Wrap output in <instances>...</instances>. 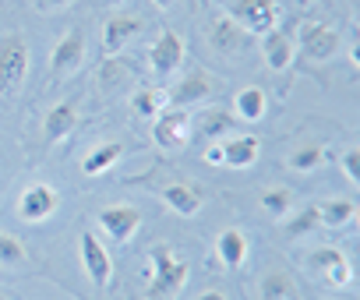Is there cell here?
Masks as SVG:
<instances>
[{
    "label": "cell",
    "instance_id": "cell-20",
    "mask_svg": "<svg viewBox=\"0 0 360 300\" xmlns=\"http://www.w3.org/2000/svg\"><path fill=\"white\" fill-rule=\"evenodd\" d=\"M162 202H166L176 216H184V219L198 216L202 205H205V198H202L191 184H166V188H162Z\"/></svg>",
    "mask_w": 360,
    "mask_h": 300
},
{
    "label": "cell",
    "instance_id": "cell-34",
    "mask_svg": "<svg viewBox=\"0 0 360 300\" xmlns=\"http://www.w3.org/2000/svg\"><path fill=\"white\" fill-rule=\"evenodd\" d=\"M198 300H226V293H223V289H205Z\"/></svg>",
    "mask_w": 360,
    "mask_h": 300
},
{
    "label": "cell",
    "instance_id": "cell-9",
    "mask_svg": "<svg viewBox=\"0 0 360 300\" xmlns=\"http://www.w3.org/2000/svg\"><path fill=\"white\" fill-rule=\"evenodd\" d=\"M96 223L113 244H127L141 230V212L134 205H106V209H99Z\"/></svg>",
    "mask_w": 360,
    "mask_h": 300
},
{
    "label": "cell",
    "instance_id": "cell-14",
    "mask_svg": "<svg viewBox=\"0 0 360 300\" xmlns=\"http://www.w3.org/2000/svg\"><path fill=\"white\" fill-rule=\"evenodd\" d=\"M141 32H145V22L138 15H113V18H106V25H103V53L117 57Z\"/></svg>",
    "mask_w": 360,
    "mask_h": 300
},
{
    "label": "cell",
    "instance_id": "cell-17",
    "mask_svg": "<svg viewBox=\"0 0 360 300\" xmlns=\"http://www.w3.org/2000/svg\"><path fill=\"white\" fill-rule=\"evenodd\" d=\"M75 127H78V110H75V103H57V106H50V110H46L43 134H46V141H50V145H60L64 138H71V134H75Z\"/></svg>",
    "mask_w": 360,
    "mask_h": 300
},
{
    "label": "cell",
    "instance_id": "cell-26",
    "mask_svg": "<svg viewBox=\"0 0 360 300\" xmlns=\"http://www.w3.org/2000/svg\"><path fill=\"white\" fill-rule=\"evenodd\" d=\"M166 89H138L131 96V110L141 117V120H155L162 110H166Z\"/></svg>",
    "mask_w": 360,
    "mask_h": 300
},
{
    "label": "cell",
    "instance_id": "cell-24",
    "mask_svg": "<svg viewBox=\"0 0 360 300\" xmlns=\"http://www.w3.org/2000/svg\"><path fill=\"white\" fill-rule=\"evenodd\" d=\"M233 110H237V120L255 124V120H262V117L269 113V99H265V92H262L258 85H251V89H240V92H237Z\"/></svg>",
    "mask_w": 360,
    "mask_h": 300
},
{
    "label": "cell",
    "instance_id": "cell-21",
    "mask_svg": "<svg viewBox=\"0 0 360 300\" xmlns=\"http://www.w3.org/2000/svg\"><path fill=\"white\" fill-rule=\"evenodd\" d=\"M216 254H219L223 268L237 272V268L248 261V237H244L240 230H223V233L216 237Z\"/></svg>",
    "mask_w": 360,
    "mask_h": 300
},
{
    "label": "cell",
    "instance_id": "cell-15",
    "mask_svg": "<svg viewBox=\"0 0 360 300\" xmlns=\"http://www.w3.org/2000/svg\"><path fill=\"white\" fill-rule=\"evenodd\" d=\"M219 145H223V167H230V170H248L262 156V141L255 134H230Z\"/></svg>",
    "mask_w": 360,
    "mask_h": 300
},
{
    "label": "cell",
    "instance_id": "cell-35",
    "mask_svg": "<svg viewBox=\"0 0 360 300\" xmlns=\"http://www.w3.org/2000/svg\"><path fill=\"white\" fill-rule=\"evenodd\" d=\"M152 4H155V8H173L176 0H152Z\"/></svg>",
    "mask_w": 360,
    "mask_h": 300
},
{
    "label": "cell",
    "instance_id": "cell-36",
    "mask_svg": "<svg viewBox=\"0 0 360 300\" xmlns=\"http://www.w3.org/2000/svg\"><path fill=\"white\" fill-rule=\"evenodd\" d=\"M0 300H8V296H0Z\"/></svg>",
    "mask_w": 360,
    "mask_h": 300
},
{
    "label": "cell",
    "instance_id": "cell-23",
    "mask_svg": "<svg viewBox=\"0 0 360 300\" xmlns=\"http://www.w3.org/2000/svg\"><path fill=\"white\" fill-rule=\"evenodd\" d=\"M318 216H321V226L325 230H342L356 219V202L349 198H328V202H318Z\"/></svg>",
    "mask_w": 360,
    "mask_h": 300
},
{
    "label": "cell",
    "instance_id": "cell-22",
    "mask_svg": "<svg viewBox=\"0 0 360 300\" xmlns=\"http://www.w3.org/2000/svg\"><path fill=\"white\" fill-rule=\"evenodd\" d=\"M237 127V117L233 113H226L223 106H209V110H202L198 113V134L202 138H209V141H219L223 134H230Z\"/></svg>",
    "mask_w": 360,
    "mask_h": 300
},
{
    "label": "cell",
    "instance_id": "cell-2",
    "mask_svg": "<svg viewBox=\"0 0 360 300\" xmlns=\"http://www.w3.org/2000/svg\"><path fill=\"white\" fill-rule=\"evenodd\" d=\"M29 60H32V50L22 32L0 36V92L4 96H15L22 89V81L29 74Z\"/></svg>",
    "mask_w": 360,
    "mask_h": 300
},
{
    "label": "cell",
    "instance_id": "cell-29",
    "mask_svg": "<svg viewBox=\"0 0 360 300\" xmlns=\"http://www.w3.org/2000/svg\"><path fill=\"white\" fill-rule=\"evenodd\" d=\"M262 209H265L272 219H286L290 209H293V195H290L286 188H269V191H262Z\"/></svg>",
    "mask_w": 360,
    "mask_h": 300
},
{
    "label": "cell",
    "instance_id": "cell-4",
    "mask_svg": "<svg viewBox=\"0 0 360 300\" xmlns=\"http://www.w3.org/2000/svg\"><path fill=\"white\" fill-rule=\"evenodd\" d=\"M230 18L248 32V36H265L279 25V0H226Z\"/></svg>",
    "mask_w": 360,
    "mask_h": 300
},
{
    "label": "cell",
    "instance_id": "cell-25",
    "mask_svg": "<svg viewBox=\"0 0 360 300\" xmlns=\"http://www.w3.org/2000/svg\"><path fill=\"white\" fill-rule=\"evenodd\" d=\"M321 163H325V145H318V141L297 145L293 152L286 156V167L293 174H314V170H321Z\"/></svg>",
    "mask_w": 360,
    "mask_h": 300
},
{
    "label": "cell",
    "instance_id": "cell-31",
    "mask_svg": "<svg viewBox=\"0 0 360 300\" xmlns=\"http://www.w3.org/2000/svg\"><path fill=\"white\" fill-rule=\"evenodd\" d=\"M342 174L349 177V184H360V148H346L342 159H339Z\"/></svg>",
    "mask_w": 360,
    "mask_h": 300
},
{
    "label": "cell",
    "instance_id": "cell-19",
    "mask_svg": "<svg viewBox=\"0 0 360 300\" xmlns=\"http://www.w3.org/2000/svg\"><path fill=\"white\" fill-rule=\"evenodd\" d=\"M120 159H124V145H120V141H103V145H96L92 152L82 159V174H85V177H103V174L113 170Z\"/></svg>",
    "mask_w": 360,
    "mask_h": 300
},
{
    "label": "cell",
    "instance_id": "cell-1",
    "mask_svg": "<svg viewBox=\"0 0 360 300\" xmlns=\"http://www.w3.org/2000/svg\"><path fill=\"white\" fill-rule=\"evenodd\" d=\"M191 275V265L184 258H176L173 247L152 244L148 247V300H169L184 289Z\"/></svg>",
    "mask_w": 360,
    "mask_h": 300
},
{
    "label": "cell",
    "instance_id": "cell-13",
    "mask_svg": "<svg viewBox=\"0 0 360 300\" xmlns=\"http://www.w3.org/2000/svg\"><path fill=\"white\" fill-rule=\"evenodd\" d=\"M57 205H60L57 188H50V184H29L22 191V198H18V216L25 223H46L57 212Z\"/></svg>",
    "mask_w": 360,
    "mask_h": 300
},
{
    "label": "cell",
    "instance_id": "cell-7",
    "mask_svg": "<svg viewBox=\"0 0 360 300\" xmlns=\"http://www.w3.org/2000/svg\"><path fill=\"white\" fill-rule=\"evenodd\" d=\"M339 46H342L339 29H332V25H325V22H311V25L300 29V50H304V57L314 60V64L332 60V57L339 53Z\"/></svg>",
    "mask_w": 360,
    "mask_h": 300
},
{
    "label": "cell",
    "instance_id": "cell-32",
    "mask_svg": "<svg viewBox=\"0 0 360 300\" xmlns=\"http://www.w3.org/2000/svg\"><path fill=\"white\" fill-rule=\"evenodd\" d=\"M205 163H212V167H223V145H219V141H212V145L205 148Z\"/></svg>",
    "mask_w": 360,
    "mask_h": 300
},
{
    "label": "cell",
    "instance_id": "cell-8",
    "mask_svg": "<svg viewBox=\"0 0 360 300\" xmlns=\"http://www.w3.org/2000/svg\"><path fill=\"white\" fill-rule=\"evenodd\" d=\"M180 64H184V39H180L173 29L159 32L152 50H148V67L155 78H169L180 71Z\"/></svg>",
    "mask_w": 360,
    "mask_h": 300
},
{
    "label": "cell",
    "instance_id": "cell-18",
    "mask_svg": "<svg viewBox=\"0 0 360 300\" xmlns=\"http://www.w3.org/2000/svg\"><path fill=\"white\" fill-rule=\"evenodd\" d=\"M258 300H300V289H297V282H293L290 272L269 268L258 279Z\"/></svg>",
    "mask_w": 360,
    "mask_h": 300
},
{
    "label": "cell",
    "instance_id": "cell-16",
    "mask_svg": "<svg viewBox=\"0 0 360 300\" xmlns=\"http://www.w3.org/2000/svg\"><path fill=\"white\" fill-rule=\"evenodd\" d=\"M262 57L269 71H286L293 64V36L283 29H272L262 36Z\"/></svg>",
    "mask_w": 360,
    "mask_h": 300
},
{
    "label": "cell",
    "instance_id": "cell-11",
    "mask_svg": "<svg viewBox=\"0 0 360 300\" xmlns=\"http://www.w3.org/2000/svg\"><path fill=\"white\" fill-rule=\"evenodd\" d=\"M209 46H212V53H219V57H230V60H237V57H244L248 53V46H251V36L233 22V18H216L212 25H209Z\"/></svg>",
    "mask_w": 360,
    "mask_h": 300
},
{
    "label": "cell",
    "instance_id": "cell-10",
    "mask_svg": "<svg viewBox=\"0 0 360 300\" xmlns=\"http://www.w3.org/2000/svg\"><path fill=\"white\" fill-rule=\"evenodd\" d=\"M212 92H216V78H212L209 71H188L184 78H180V81L169 89L166 99H169L176 110H188V106H202V103H209Z\"/></svg>",
    "mask_w": 360,
    "mask_h": 300
},
{
    "label": "cell",
    "instance_id": "cell-30",
    "mask_svg": "<svg viewBox=\"0 0 360 300\" xmlns=\"http://www.w3.org/2000/svg\"><path fill=\"white\" fill-rule=\"evenodd\" d=\"M127 78H131V71L120 64V57H106V60H103V67H99V85H103L106 92L127 85Z\"/></svg>",
    "mask_w": 360,
    "mask_h": 300
},
{
    "label": "cell",
    "instance_id": "cell-33",
    "mask_svg": "<svg viewBox=\"0 0 360 300\" xmlns=\"http://www.w3.org/2000/svg\"><path fill=\"white\" fill-rule=\"evenodd\" d=\"M39 4V11H64V8H71L75 0H36Z\"/></svg>",
    "mask_w": 360,
    "mask_h": 300
},
{
    "label": "cell",
    "instance_id": "cell-28",
    "mask_svg": "<svg viewBox=\"0 0 360 300\" xmlns=\"http://www.w3.org/2000/svg\"><path fill=\"white\" fill-rule=\"evenodd\" d=\"M0 265H8V268L29 265V247L15 233H4V230H0Z\"/></svg>",
    "mask_w": 360,
    "mask_h": 300
},
{
    "label": "cell",
    "instance_id": "cell-6",
    "mask_svg": "<svg viewBox=\"0 0 360 300\" xmlns=\"http://www.w3.org/2000/svg\"><path fill=\"white\" fill-rule=\"evenodd\" d=\"M78 254H82V265H85L92 286H96V289H106V286L113 282V258H110L106 244H103L92 230H85L82 240H78Z\"/></svg>",
    "mask_w": 360,
    "mask_h": 300
},
{
    "label": "cell",
    "instance_id": "cell-5",
    "mask_svg": "<svg viewBox=\"0 0 360 300\" xmlns=\"http://www.w3.org/2000/svg\"><path fill=\"white\" fill-rule=\"evenodd\" d=\"M191 134H195L191 113L176 110V106L162 110V113L152 120V141H155L159 148H166V152H180V148L191 141Z\"/></svg>",
    "mask_w": 360,
    "mask_h": 300
},
{
    "label": "cell",
    "instance_id": "cell-12",
    "mask_svg": "<svg viewBox=\"0 0 360 300\" xmlns=\"http://www.w3.org/2000/svg\"><path fill=\"white\" fill-rule=\"evenodd\" d=\"M85 50H89L85 32H82V29H71V32L53 46V53H50V71H53L57 78H68V74L82 71V64H85Z\"/></svg>",
    "mask_w": 360,
    "mask_h": 300
},
{
    "label": "cell",
    "instance_id": "cell-27",
    "mask_svg": "<svg viewBox=\"0 0 360 300\" xmlns=\"http://www.w3.org/2000/svg\"><path fill=\"white\" fill-rule=\"evenodd\" d=\"M311 230H321L318 202H314V205H307V209H300L297 216H290V219H286V237H290V240H297V237H307Z\"/></svg>",
    "mask_w": 360,
    "mask_h": 300
},
{
    "label": "cell",
    "instance_id": "cell-3",
    "mask_svg": "<svg viewBox=\"0 0 360 300\" xmlns=\"http://www.w3.org/2000/svg\"><path fill=\"white\" fill-rule=\"evenodd\" d=\"M304 268H307V275L318 279L325 289H342V286L353 279V265H349V258H346L339 247H328V244L307 251Z\"/></svg>",
    "mask_w": 360,
    "mask_h": 300
}]
</instances>
